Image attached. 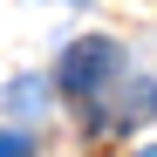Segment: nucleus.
<instances>
[{"label": "nucleus", "instance_id": "f03ea898", "mask_svg": "<svg viewBox=\"0 0 157 157\" xmlns=\"http://www.w3.org/2000/svg\"><path fill=\"white\" fill-rule=\"evenodd\" d=\"M0 157H34V144L21 137V130H7V137H0Z\"/></svg>", "mask_w": 157, "mask_h": 157}, {"label": "nucleus", "instance_id": "f257e3e1", "mask_svg": "<svg viewBox=\"0 0 157 157\" xmlns=\"http://www.w3.org/2000/svg\"><path fill=\"white\" fill-rule=\"evenodd\" d=\"M116 75H123V48H116V41H102V34H89V41H75L68 55H62L55 82H62L68 96H82V102H89V96L109 89Z\"/></svg>", "mask_w": 157, "mask_h": 157}]
</instances>
